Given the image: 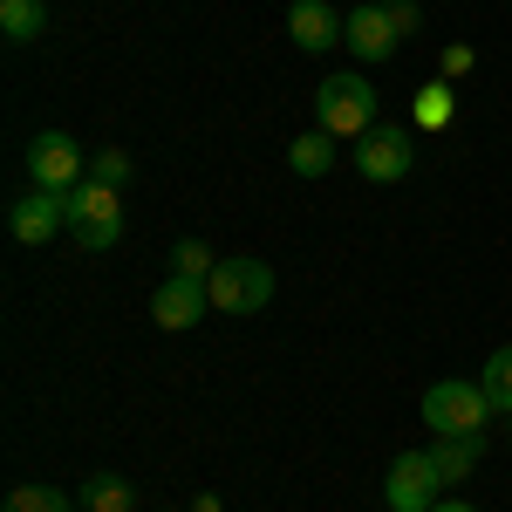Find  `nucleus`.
<instances>
[{"mask_svg": "<svg viewBox=\"0 0 512 512\" xmlns=\"http://www.w3.org/2000/svg\"><path fill=\"white\" fill-rule=\"evenodd\" d=\"M315 130H328L335 144H355L362 130H376V89L369 76H328L315 89Z\"/></svg>", "mask_w": 512, "mask_h": 512, "instance_id": "f257e3e1", "label": "nucleus"}, {"mask_svg": "<svg viewBox=\"0 0 512 512\" xmlns=\"http://www.w3.org/2000/svg\"><path fill=\"white\" fill-rule=\"evenodd\" d=\"M485 417H492V403L465 376H437L431 390H424V424H431V437H485Z\"/></svg>", "mask_w": 512, "mask_h": 512, "instance_id": "f03ea898", "label": "nucleus"}, {"mask_svg": "<svg viewBox=\"0 0 512 512\" xmlns=\"http://www.w3.org/2000/svg\"><path fill=\"white\" fill-rule=\"evenodd\" d=\"M69 239H76L82 253H110L123 239V205L110 185H96V178H82V185H69Z\"/></svg>", "mask_w": 512, "mask_h": 512, "instance_id": "7ed1b4c3", "label": "nucleus"}, {"mask_svg": "<svg viewBox=\"0 0 512 512\" xmlns=\"http://www.w3.org/2000/svg\"><path fill=\"white\" fill-rule=\"evenodd\" d=\"M205 294H212L219 315H260L274 301V267L267 260H219L212 280H205Z\"/></svg>", "mask_w": 512, "mask_h": 512, "instance_id": "20e7f679", "label": "nucleus"}, {"mask_svg": "<svg viewBox=\"0 0 512 512\" xmlns=\"http://www.w3.org/2000/svg\"><path fill=\"white\" fill-rule=\"evenodd\" d=\"M349 164L369 178V185H396V178H410V164H417V137H410L403 123H376V130L355 137Z\"/></svg>", "mask_w": 512, "mask_h": 512, "instance_id": "39448f33", "label": "nucleus"}, {"mask_svg": "<svg viewBox=\"0 0 512 512\" xmlns=\"http://www.w3.org/2000/svg\"><path fill=\"white\" fill-rule=\"evenodd\" d=\"M28 171H35L41 192H69L89 178V151H82L69 130H41L35 144H28Z\"/></svg>", "mask_w": 512, "mask_h": 512, "instance_id": "423d86ee", "label": "nucleus"}, {"mask_svg": "<svg viewBox=\"0 0 512 512\" xmlns=\"http://www.w3.org/2000/svg\"><path fill=\"white\" fill-rule=\"evenodd\" d=\"M383 499H390V512H431L444 499V472L431 465V451H403L383 478Z\"/></svg>", "mask_w": 512, "mask_h": 512, "instance_id": "0eeeda50", "label": "nucleus"}, {"mask_svg": "<svg viewBox=\"0 0 512 512\" xmlns=\"http://www.w3.org/2000/svg\"><path fill=\"white\" fill-rule=\"evenodd\" d=\"M342 48H349L362 69H376V62H390L396 48H403V35H396L390 7H376V0H362L349 14V28H342Z\"/></svg>", "mask_w": 512, "mask_h": 512, "instance_id": "6e6552de", "label": "nucleus"}, {"mask_svg": "<svg viewBox=\"0 0 512 512\" xmlns=\"http://www.w3.org/2000/svg\"><path fill=\"white\" fill-rule=\"evenodd\" d=\"M7 233L21 239V246H48L55 233H69V198L62 192H28V198H14V212H7Z\"/></svg>", "mask_w": 512, "mask_h": 512, "instance_id": "1a4fd4ad", "label": "nucleus"}, {"mask_svg": "<svg viewBox=\"0 0 512 512\" xmlns=\"http://www.w3.org/2000/svg\"><path fill=\"white\" fill-rule=\"evenodd\" d=\"M342 28H349V14H335L328 0H294V7H287V41H294V48H308V55L335 48Z\"/></svg>", "mask_w": 512, "mask_h": 512, "instance_id": "9d476101", "label": "nucleus"}, {"mask_svg": "<svg viewBox=\"0 0 512 512\" xmlns=\"http://www.w3.org/2000/svg\"><path fill=\"white\" fill-rule=\"evenodd\" d=\"M205 308H212V294H205L198 280H178V274L151 294V321L171 328V335H178V328H192V321H205Z\"/></svg>", "mask_w": 512, "mask_h": 512, "instance_id": "9b49d317", "label": "nucleus"}, {"mask_svg": "<svg viewBox=\"0 0 512 512\" xmlns=\"http://www.w3.org/2000/svg\"><path fill=\"white\" fill-rule=\"evenodd\" d=\"M76 506L82 512H137V485L117 478V472H96V478L76 485Z\"/></svg>", "mask_w": 512, "mask_h": 512, "instance_id": "f8f14e48", "label": "nucleus"}, {"mask_svg": "<svg viewBox=\"0 0 512 512\" xmlns=\"http://www.w3.org/2000/svg\"><path fill=\"white\" fill-rule=\"evenodd\" d=\"M478 458H485V437H437V444H431V465L444 472V485L472 478V472H478Z\"/></svg>", "mask_w": 512, "mask_h": 512, "instance_id": "ddd939ff", "label": "nucleus"}, {"mask_svg": "<svg viewBox=\"0 0 512 512\" xmlns=\"http://www.w3.org/2000/svg\"><path fill=\"white\" fill-rule=\"evenodd\" d=\"M287 164H294L301 178H321V171L335 164V137H328V130H301V137L287 144Z\"/></svg>", "mask_w": 512, "mask_h": 512, "instance_id": "4468645a", "label": "nucleus"}, {"mask_svg": "<svg viewBox=\"0 0 512 512\" xmlns=\"http://www.w3.org/2000/svg\"><path fill=\"white\" fill-rule=\"evenodd\" d=\"M41 28H48L41 0H0V35L7 41H41Z\"/></svg>", "mask_w": 512, "mask_h": 512, "instance_id": "2eb2a0df", "label": "nucleus"}, {"mask_svg": "<svg viewBox=\"0 0 512 512\" xmlns=\"http://www.w3.org/2000/svg\"><path fill=\"white\" fill-rule=\"evenodd\" d=\"M478 390H485V403H492L499 417H512V349H499L478 369Z\"/></svg>", "mask_w": 512, "mask_h": 512, "instance_id": "dca6fc26", "label": "nucleus"}, {"mask_svg": "<svg viewBox=\"0 0 512 512\" xmlns=\"http://www.w3.org/2000/svg\"><path fill=\"white\" fill-rule=\"evenodd\" d=\"M212 267H219V253H212L205 239H178V246H171V274L178 280H198V287H205Z\"/></svg>", "mask_w": 512, "mask_h": 512, "instance_id": "f3484780", "label": "nucleus"}, {"mask_svg": "<svg viewBox=\"0 0 512 512\" xmlns=\"http://www.w3.org/2000/svg\"><path fill=\"white\" fill-rule=\"evenodd\" d=\"M0 512H76V499H69V492H55V485H14Z\"/></svg>", "mask_w": 512, "mask_h": 512, "instance_id": "a211bd4d", "label": "nucleus"}, {"mask_svg": "<svg viewBox=\"0 0 512 512\" xmlns=\"http://www.w3.org/2000/svg\"><path fill=\"white\" fill-rule=\"evenodd\" d=\"M417 123H424V130H444V123H451V89H444V82L417 89Z\"/></svg>", "mask_w": 512, "mask_h": 512, "instance_id": "6ab92c4d", "label": "nucleus"}, {"mask_svg": "<svg viewBox=\"0 0 512 512\" xmlns=\"http://www.w3.org/2000/svg\"><path fill=\"white\" fill-rule=\"evenodd\" d=\"M89 178L110 185V192H123V185H130V151H96V158H89Z\"/></svg>", "mask_w": 512, "mask_h": 512, "instance_id": "aec40b11", "label": "nucleus"}, {"mask_svg": "<svg viewBox=\"0 0 512 512\" xmlns=\"http://www.w3.org/2000/svg\"><path fill=\"white\" fill-rule=\"evenodd\" d=\"M390 21H396V35L410 41L417 28H424V7H417V0H396V7H390Z\"/></svg>", "mask_w": 512, "mask_h": 512, "instance_id": "412c9836", "label": "nucleus"}, {"mask_svg": "<svg viewBox=\"0 0 512 512\" xmlns=\"http://www.w3.org/2000/svg\"><path fill=\"white\" fill-rule=\"evenodd\" d=\"M472 69V48H444V76H465Z\"/></svg>", "mask_w": 512, "mask_h": 512, "instance_id": "4be33fe9", "label": "nucleus"}, {"mask_svg": "<svg viewBox=\"0 0 512 512\" xmlns=\"http://www.w3.org/2000/svg\"><path fill=\"white\" fill-rule=\"evenodd\" d=\"M431 512H478V506H465V499H437Z\"/></svg>", "mask_w": 512, "mask_h": 512, "instance_id": "5701e85b", "label": "nucleus"}, {"mask_svg": "<svg viewBox=\"0 0 512 512\" xmlns=\"http://www.w3.org/2000/svg\"><path fill=\"white\" fill-rule=\"evenodd\" d=\"M192 512H219V499H212V492H205V499H192Z\"/></svg>", "mask_w": 512, "mask_h": 512, "instance_id": "b1692460", "label": "nucleus"}, {"mask_svg": "<svg viewBox=\"0 0 512 512\" xmlns=\"http://www.w3.org/2000/svg\"><path fill=\"white\" fill-rule=\"evenodd\" d=\"M376 7H396V0H376Z\"/></svg>", "mask_w": 512, "mask_h": 512, "instance_id": "393cba45", "label": "nucleus"}]
</instances>
